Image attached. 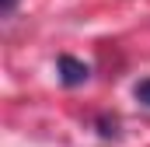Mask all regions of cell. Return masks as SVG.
<instances>
[{
	"label": "cell",
	"mask_w": 150,
	"mask_h": 147,
	"mask_svg": "<svg viewBox=\"0 0 150 147\" xmlns=\"http://www.w3.org/2000/svg\"><path fill=\"white\" fill-rule=\"evenodd\" d=\"M18 11V0H0V18H11Z\"/></svg>",
	"instance_id": "cell-4"
},
{
	"label": "cell",
	"mask_w": 150,
	"mask_h": 147,
	"mask_svg": "<svg viewBox=\"0 0 150 147\" xmlns=\"http://www.w3.org/2000/svg\"><path fill=\"white\" fill-rule=\"evenodd\" d=\"M56 74H59V84H63V88H80V84L91 77V67H87L84 60L70 56V53H63V56L56 60Z\"/></svg>",
	"instance_id": "cell-1"
},
{
	"label": "cell",
	"mask_w": 150,
	"mask_h": 147,
	"mask_svg": "<svg viewBox=\"0 0 150 147\" xmlns=\"http://www.w3.org/2000/svg\"><path fill=\"white\" fill-rule=\"evenodd\" d=\"M133 95H136V102H140V105H147V109H150V77H143V81L133 88Z\"/></svg>",
	"instance_id": "cell-3"
},
{
	"label": "cell",
	"mask_w": 150,
	"mask_h": 147,
	"mask_svg": "<svg viewBox=\"0 0 150 147\" xmlns=\"http://www.w3.org/2000/svg\"><path fill=\"white\" fill-rule=\"evenodd\" d=\"M94 126H98V133H101L105 140H108V137H112V140L119 137V119H115V116H98Z\"/></svg>",
	"instance_id": "cell-2"
}]
</instances>
